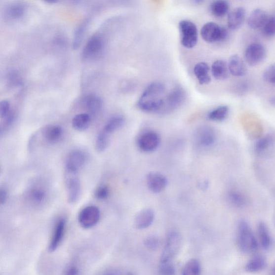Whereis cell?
<instances>
[{"label":"cell","instance_id":"7402d4cb","mask_svg":"<svg viewBox=\"0 0 275 275\" xmlns=\"http://www.w3.org/2000/svg\"><path fill=\"white\" fill-rule=\"evenodd\" d=\"M83 104L90 116L99 113L102 107L101 98L95 94H89L85 96L83 99Z\"/></svg>","mask_w":275,"mask_h":275},{"label":"cell","instance_id":"7c38bea8","mask_svg":"<svg viewBox=\"0 0 275 275\" xmlns=\"http://www.w3.org/2000/svg\"><path fill=\"white\" fill-rule=\"evenodd\" d=\"M266 56L265 47L258 42L249 45L244 53V60L250 66L260 64L265 59Z\"/></svg>","mask_w":275,"mask_h":275},{"label":"cell","instance_id":"b9f144b4","mask_svg":"<svg viewBox=\"0 0 275 275\" xmlns=\"http://www.w3.org/2000/svg\"><path fill=\"white\" fill-rule=\"evenodd\" d=\"M10 113V103L7 100L0 102V118L4 119Z\"/></svg>","mask_w":275,"mask_h":275},{"label":"cell","instance_id":"83f0119b","mask_svg":"<svg viewBox=\"0 0 275 275\" xmlns=\"http://www.w3.org/2000/svg\"><path fill=\"white\" fill-rule=\"evenodd\" d=\"M91 116L88 114H79L73 118L72 124L74 129L83 131L88 129L91 123Z\"/></svg>","mask_w":275,"mask_h":275},{"label":"cell","instance_id":"e0dca14e","mask_svg":"<svg viewBox=\"0 0 275 275\" xmlns=\"http://www.w3.org/2000/svg\"><path fill=\"white\" fill-rule=\"evenodd\" d=\"M246 10L241 7H238L232 10L228 15V24L231 30L240 29L245 20Z\"/></svg>","mask_w":275,"mask_h":275},{"label":"cell","instance_id":"4dcf8cb0","mask_svg":"<svg viewBox=\"0 0 275 275\" xmlns=\"http://www.w3.org/2000/svg\"><path fill=\"white\" fill-rule=\"evenodd\" d=\"M228 199L231 204L237 208H243L248 204L247 197L240 191H230L228 194Z\"/></svg>","mask_w":275,"mask_h":275},{"label":"cell","instance_id":"f35d334b","mask_svg":"<svg viewBox=\"0 0 275 275\" xmlns=\"http://www.w3.org/2000/svg\"><path fill=\"white\" fill-rule=\"evenodd\" d=\"M110 189L107 185H101L96 189L95 192V197L99 200H106L110 196Z\"/></svg>","mask_w":275,"mask_h":275},{"label":"cell","instance_id":"d6986e66","mask_svg":"<svg viewBox=\"0 0 275 275\" xmlns=\"http://www.w3.org/2000/svg\"><path fill=\"white\" fill-rule=\"evenodd\" d=\"M269 15L261 9H256L250 13L247 20V24L252 29L262 28L268 20Z\"/></svg>","mask_w":275,"mask_h":275},{"label":"cell","instance_id":"d6a6232c","mask_svg":"<svg viewBox=\"0 0 275 275\" xmlns=\"http://www.w3.org/2000/svg\"><path fill=\"white\" fill-rule=\"evenodd\" d=\"M274 143V138L272 134H267L256 143L255 151L260 155L266 154L270 150Z\"/></svg>","mask_w":275,"mask_h":275},{"label":"cell","instance_id":"2e32d148","mask_svg":"<svg viewBox=\"0 0 275 275\" xmlns=\"http://www.w3.org/2000/svg\"><path fill=\"white\" fill-rule=\"evenodd\" d=\"M42 137L48 143L54 144L59 143L64 136L63 128L58 125H47L41 130Z\"/></svg>","mask_w":275,"mask_h":275},{"label":"cell","instance_id":"e575fe53","mask_svg":"<svg viewBox=\"0 0 275 275\" xmlns=\"http://www.w3.org/2000/svg\"><path fill=\"white\" fill-rule=\"evenodd\" d=\"M201 268L200 262L197 259L189 260L182 270V275H200Z\"/></svg>","mask_w":275,"mask_h":275},{"label":"cell","instance_id":"8fae6325","mask_svg":"<svg viewBox=\"0 0 275 275\" xmlns=\"http://www.w3.org/2000/svg\"><path fill=\"white\" fill-rule=\"evenodd\" d=\"M216 133L212 127L202 126L198 128L195 134L196 143L203 148H210L216 140Z\"/></svg>","mask_w":275,"mask_h":275},{"label":"cell","instance_id":"277c9868","mask_svg":"<svg viewBox=\"0 0 275 275\" xmlns=\"http://www.w3.org/2000/svg\"><path fill=\"white\" fill-rule=\"evenodd\" d=\"M182 241V237L178 232H170L161 256V263L170 262L174 259L180 252Z\"/></svg>","mask_w":275,"mask_h":275},{"label":"cell","instance_id":"ee69618b","mask_svg":"<svg viewBox=\"0 0 275 275\" xmlns=\"http://www.w3.org/2000/svg\"><path fill=\"white\" fill-rule=\"evenodd\" d=\"M8 194L6 189L0 188V205L4 204L7 200Z\"/></svg>","mask_w":275,"mask_h":275},{"label":"cell","instance_id":"ac0fdd59","mask_svg":"<svg viewBox=\"0 0 275 275\" xmlns=\"http://www.w3.org/2000/svg\"><path fill=\"white\" fill-rule=\"evenodd\" d=\"M228 67L230 73L235 77H242L246 75L247 66L242 59L237 54L232 56L229 59Z\"/></svg>","mask_w":275,"mask_h":275},{"label":"cell","instance_id":"f546056e","mask_svg":"<svg viewBox=\"0 0 275 275\" xmlns=\"http://www.w3.org/2000/svg\"><path fill=\"white\" fill-rule=\"evenodd\" d=\"M124 123L125 118L123 116H115L109 119L102 131L110 136V134L119 129Z\"/></svg>","mask_w":275,"mask_h":275},{"label":"cell","instance_id":"5bb4252c","mask_svg":"<svg viewBox=\"0 0 275 275\" xmlns=\"http://www.w3.org/2000/svg\"><path fill=\"white\" fill-rule=\"evenodd\" d=\"M146 182L150 191L155 194L163 191L168 185L166 177L156 172H151L147 176Z\"/></svg>","mask_w":275,"mask_h":275},{"label":"cell","instance_id":"bcb514c9","mask_svg":"<svg viewBox=\"0 0 275 275\" xmlns=\"http://www.w3.org/2000/svg\"><path fill=\"white\" fill-rule=\"evenodd\" d=\"M126 275H134L132 273L129 272V273H127L126 274Z\"/></svg>","mask_w":275,"mask_h":275},{"label":"cell","instance_id":"836d02e7","mask_svg":"<svg viewBox=\"0 0 275 275\" xmlns=\"http://www.w3.org/2000/svg\"><path fill=\"white\" fill-rule=\"evenodd\" d=\"M229 108L227 106H221L210 112L207 118L212 121H222L228 117Z\"/></svg>","mask_w":275,"mask_h":275},{"label":"cell","instance_id":"52a82bcc","mask_svg":"<svg viewBox=\"0 0 275 275\" xmlns=\"http://www.w3.org/2000/svg\"><path fill=\"white\" fill-rule=\"evenodd\" d=\"M65 180L69 203H75L80 196L81 190L78 172L66 170Z\"/></svg>","mask_w":275,"mask_h":275},{"label":"cell","instance_id":"f6af8a7d","mask_svg":"<svg viewBox=\"0 0 275 275\" xmlns=\"http://www.w3.org/2000/svg\"><path fill=\"white\" fill-rule=\"evenodd\" d=\"M102 275H119V274L117 272L111 271L106 272V273L103 274Z\"/></svg>","mask_w":275,"mask_h":275},{"label":"cell","instance_id":"9c48e42d","mask_svg":"<svg viewBox=\"0 0 275 275\" xmlns=\"http://www.w3.org/2000/svg\"><path fill=\"white\" fill-rule=\"evenodd\" d=\"M100 218V211L95 206H88L84 207L79 213L78 220L79 224L84 229L93 228L99 222Z\"/></svg>","mask_w":275,"mask_h":275},{"label":"cell","instance_id":"60d3db41","mask_svg":"<svg viewBox=\"0 0 275 275\" xmlns=\"http://www.w3.org/2000/svg\"><path fill=\"white\" fill-rule=\"evenodd\" d=\"M264 80L272 84H275V65H271L265 70L263 75Z\"/></svg>","mask_w":275,"mask_h":275},{"label":"cell","instance_id":"d4e9b609","mask_svg":"<svg viewBox=\"0 0 275 275\" xmlns=\"http://www.w3.org/2000/svg\"><path fill=\"white\" fill-rule=\"evenodd\" d=\"M267 261L264 256L256 255L249 260L246 265V271L250 273H256L264 270Z\"/></svg>","mask_w":275,"mask_h":275},{"label":"cell","instance_id":"30bf717a","mask_svg":"<svg viewBox=\"0 0 275 275\" xmlns=\"http://www.w3.org/2000/svg\"><path fill=\"white\" fill-rule=\"evenodd\" d=\"M104 40L99 34L91 36L84 45L82 50V57L84 59H90L96 57L102 51Z\"/></svg>","mask_w":275,"mask_h":275},{"label":"cell","instance_id":"44dd1931","mask_svg":"<svg viewBox=\"0 0 275 275\" xmlns=\"http://www.w3.org/2000/svg\"><path fill=\"white\" fill-rule=\"evenodd\" d=\"M29 199L34 204H43L47 198L46 189L41 185H35L30 188L28 193Z\"/></svg>","mask_w":275,"mask_h":275},{"label":"cell","instance_id":"3957f363","mask_svg":"<svg viewBox=\"0 0 275 275\" xmlns=\"http://www.w3.org/2000/svg\"><path fill=\"white\" fill-rule=\"evenodd\" d=\"M186 96L184 89L180 85L175 87L165 96L162 108L158 114H167L175 111L184 103Z\"/></svg>","mask_w":275,"mask_h":275},{"label":"cell","instance_id":"8992f818","mask_svg":"<svg viewBox=\"0 0 275 275\" xmlns=\"http://www.w3.org/2000/svg\"><path fill=\"white\" fill-rule=\"evenodd\" d=\"M201 38L207 42L223 41L228 38V32L225 28L214 22L204 24L201 29Z\"/></svg>","mask_w":275,"mask_h":275},{"label":"cell","instance_id":"1f68e13d","mask_svg":"<svg viewBox=\"0 0 275 275\" xmlns=\"http://www.w3.org/2000/svg\"><path fill=\"white\" fill-rule=\"evenodd\" d=\"M25 10V7L21 3L11 4L5 9V16L10 20L17 19L24 14Z\"/></svg>","mask_w":275,"mask_h":275},{"label":"cell","instance_id":"4fadbf2b","mask_svg":"<svg viewBox=\"0 0 275 275\" xmlns=\"http://www.w3.org/2000/svg\"><path fill=\"white\" fill-rule=\"evenodd\" d=\"M66 228V220L61 218L55 224L50 243L48 244V250L50 252L56 251L62 243L65 236Z\"/></svg>","mask_w":275,"mask_h":275},{"label":"cell","instance_id":"f1b7e54d","mask_svg":"<svg viewBox=\"0 0 275 275\" xmlns=\"http://www.w3.org/2000/svg\"><path fill=\"white\" fill-rule=\"evenodd\" d=\"M229 9V3L222 0L212 2L209 7L211 14L216 17L224 16L228 13Z\"/></svg>","mask_w":275,"mask_h":275},{"label":"cell","instance_id":"8d00e7d4","mask_svg":"<svg viewBox=\"0 0 275 275\" xmlns=\"http://www.w3.org/2000/svg\"><path fill=\"white\" fill-rule=\"evenodd\" d=\"M109 137L108 134L101 131L97 136L96 142V149L98 152H102L106 150L109 145Z\"/></svg>","mask_w":275,"mask_h":275},{"label":"cell","instance_id":"484cf974","mask_svg":"<svg viewBox=\"0 0 275 275\" xmlns=\"http://www.w3.org/2000/svg\"><path fill=\"white\" fill-rule=\"evenodd\" d=\"M258 232L261 246L265 250L270 249L272 246V237L267 225L260 222L258 225Z\"/></svg>","mask_w":275,"mask_h":275},{"label":"cell","instance_id":"ba28073f","mask_svg":"<svg viewBox=\"0 0 275 275\" xmlns=\"http://www.w3.org/2000/svg\"><path fill=\"white\" fill-rule=\"evenodd\" d=\"M161 138L159 134L154 131H147L139 136L137 139L138 148L144 152L150 153L156 150L159 146Z\"/></svg>","mask_w":275,"mask_h":275},{"label":"cell","instance_id":"ab89813d","mask_svg":"<svg viewBox=\"0 0 275 275\" xmlns=\"http://www.w3.org/2000/svg\"><path fill=\"white\" fill-rule=\"evenodd\" d=\"M145 246L150 250H156L159 247L160 240L155 236H151L146 238L144 241Z\"/></svg>","mask_w":275,"mask_h":275},{"label":"cell","instance_id":"ffe728a7","mask_svg":"<svg viewBox=\"0 0 275 275\" xmlns=\"http://www.w3.org/2000/svg\"><path fill=\"white\" fill-rule=\"evenodd\" d=\"M155 214L150 209H146L140 211L137 215L134 225L137 229L143 230L148 228L154 223Z\"/></svg>","mask_w":275,"mask_h":275},{"label":"cell","instance_id":"cb8c5ba5","mask_svg":"<svg viewBox=\"0 0 275 275\" xmlns=\"http://www.w3.org/2000/svg\"><path fill=\"white\" fill-rule=\"evenodd\" d=\"M210 68L205 63L200 62L194 67V74L200 84H207L210 82Z\"/></svg>","mask_w":275,"mask_h":275},{"label":"cell","instance_id":"6da1fadb","mask_svg":"<svg viewBox=\"0 0 275 275\" xmlns=\"http://www.w3.org/2000/svg\"><path fill=\"white\" fill-rule=\"evenodd\" d=\"M166 88L161 82L150 83L144 90L137 103L140 111L147 113H158L166 96Z\"/></svg>","mask_w":275,"mask_h":275},{"label":"cell","instance_id":"5b68a950","mask_svg":"<svg viewBox=\"0 0 275 275\" xmlns=\"http://www.w3.org/2000/svg\"><path fill=\"white\" fill-rule=\"evenodd\" d=\"M182 45L187 48H192L197 44L198 31L196 26L193 22L184 20L179 24Z\"/></svg>","mask_w":275,"mask_h":275},{"label":"cell","instance_id":"74e56055","mask_svg":"<svg viewBox=\"0 0 275 275\" xmlns=\"http://www.w3.org/2000/svg\"><path fill=\"white\" fill-rule=\"evenodd\" d=\"M158 268V275H176V271L174 266L170 262L161 263Z\"/></svg>","mask_w":275,"mask_h":275},{"label":"cell","instance_id":"7bdbcfd3","mask_svg":"<svg viewBox=\"0 0 275 275\" xmlns=\"http://www.w3.org/2000/svg\"><path fill=\"white\" fill-rule=\"evenodd\" d=\"M64 275H80V270L78 267L75 264L67 266L64 271Z\"/></svg>","mask_w":275,"mask_h":275},{"label":"cell","instance_id":"603a6c76","mask_svg":"<svg viewBox=\"0 0 275 275\" xmlns=\"http://www.w3.org/2000/svg\"><path fill=\"white\" fill-rule=\"evenodd\" d=\"M211 72L217 80H225L228 78L230 73L228 63L222 60L216 61L212 65Z\"/></svg>","mask_w":275,"mask_h":275},{"label":"cell","instance_id":"d590c367","mask_svg":"<svg viewBox=\"0 0 275 275\" xmlns=\"http://www.w3.org/2000/svg\"><path fill=\"white\" fill-rule=\"evenodd\" d=\"M262 34L267 38H272L275 33V19L274 15L269 16L268 20L262 27Z\"/></svg>","mask_w":275,"mask_h":275},{"label":"cell","instance_id":"9a60e30c","mask_svg":"<svg viewBox=\"0 0 275 275\" xmlns=\"http://www.w3.org/2000/svg\"><path fill=\"white\" fill-rule=\"evenodd\" d=\"M86 161L83 152L80 150H75L70 153L66 161V170L78 172Z\"/></svg>","mask_w":275,"mask_h":275},{"label":"cell","instance_id":"7a4b0ae2","mask_svg":"<svg viewBox=\"0 0 275 275\" xmlns=\"http://www.w3.org/2000/svg\"><path fill=\"white\" fill-rule=\"evenodd\" d=\"M237 244L244 253L255 252L258 248V243L253 230L245 220H241L238 225Z\"/></svg>","mask_w":275,"mask_h":275},{"label":"cell","instance_id":"4316f807","mask_svg":"<svg viewBox=\"0 0 275 275\" xmlns=\"http://www.w3.org/2000/svg\"><path fill=\"white\" fill-rule=\"evenodd\" d=\"M89 20H84L76 28L73 39V48L77 50L80 46L84 35L89 26Z\"/></svg>","mask_w":275,"mask_h":275}]
</instances>
